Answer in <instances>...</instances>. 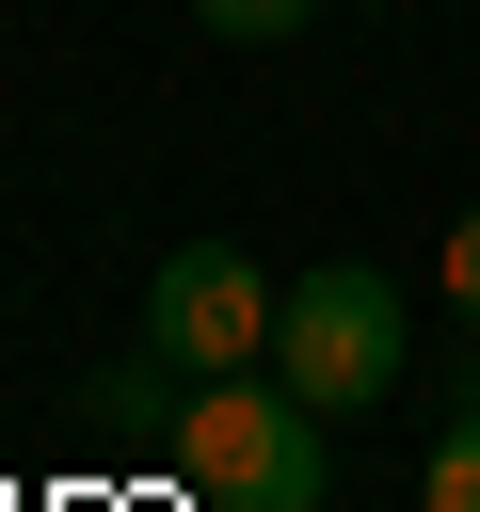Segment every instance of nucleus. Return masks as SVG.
Returning <instances> with one entry per match:
<instances>
[{
    "label": "nucleus",
    "instance_id": "1",
    "mask_svg": "<svg viewBox=\"0 0 480 512\" xmlns=\"http://www.w3.org/2000/svg\"><path fill=\"white\" fill-rule=\"evenodd\" d=\"M176 480L208 512H320V400H288L272 368H224V384H176Z\"/></svg>",
    "mask_w": 480,
    "mask_h": 512
},
{
    "label": "nucleus",
    "instance_id": "2",
    "mask_svg": "<svg viewBox=\"0 0 480 512\" xmlns=\"http://www.w3.org/2000/svg\"><path fill=\"white\" fill-rule=\"evenodd\" d=\"M400 352H416V320H400V272H368V256H320V272H288V304H272V384H288V400H320V416H368V400L400 384Z\"/></svg>",
    "mask_w": 480,
    "mask_h": 512
},
{
    "label": "nucleus",
    "instance_id": "3",
    "mask_svg": "<svg viewBox=\"0 0 480 512\" xmlns=\"http://www.w3.org/2000/svg\"><path fill=\"white\" fill-rule=\"evenodd\" d=\"M272 272L240 256V240H176L160 272H144V336L128 352H160L176 384H224V368H272Z\"/></svg>",
    "mask_w": 480,
    "mask_h": 512
},
{
    "label": "nucleus",
    "instance_id": "4",
    "mask_svg": "<svg viewBox=\"0 0 480 512\" xmlns=\"http://www.w3.org/2000/svg\"><path fill=\"white\" fill-rule=\"evenodd\" d=\"M416 512H480V368L448 384V416H432V464H416Z\"/></svg>",
    "mask_w": 480,
    "mask_h": 512
},
{
    "label": "nucleus",
    "instance_id": "5",
    "mask_svg": "<svg viewBox=\"0 0 480 512\" xmlns=\"http://www.w3.org/2000/svg\"><path fill=\"white\" fill-rule=\"evenodd\" d=\"M208 32H240V48H272V32H304V16H336V0H192Z\"/></svg>",
    "mask_w": 480,
    "mask_h": 512
},
{
    "label": "nucleus",
    "instance_id": "6",
    "mask_svg": "<svg viewBox=\"0 0 480 512\" xmlns=\"http://www.w3.org/2000/svg\"><path fill=\"white\" fill-rule=\"evenodd\" d=\"M432 272H448V320H464V336H480V208H464V224H448V256H432Z\"/></svg>",
    "mask_w": 480,
    "mask_h": 512
},
{
    "label": "nucleus",
    "instance_id": "7",
    "mask_svg": "<svg viewBox=\"0 0 480 512\" xmlns=\"http://www.w3.org/2000/svg\"><path fill=\"white\" fill-rule=\"evenodd\" d=\"M336 16H400V0H336Z\"/></svg>",
    "mask_w": 480,
    "mask_h": 512
}]
</instances>
